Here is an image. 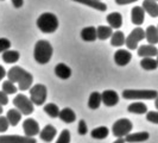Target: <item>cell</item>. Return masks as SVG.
Wrapping results in <instances>:
<instances>
[{"label": "cell", "instance_id": "1", "mask_svg": "<svg viewBox=\"0 0 158 143\" xmlns=\"http://www.w3.org/2000/svg\"><path fill=\"white\" fill-rule=\"evenodd\" d=\"M8 80L12 81L13 84H18V88L20 91H26L30 89L33 82V76L29 72H26L19 66L12 67L7 73Z\"/></svg>", "mask_w": 158, "mask_h": 143}, {"label": "cell", "instance_id": "2", "mask_svg": "<svg viewBox=\"0 0 158 143\" xmlns=\"http://www.w3.org/2000/svg\"><path fill=\"white\" fill-rule=\"evenodd\" d=\"M54 53L52 46L50 44V42L45 40L38 41L35 44V49H33V57L36 60V62L40 64H45L50 61L51 56Z\"/></svg>", "mask_w": 158, "mask_h": 143}, {"label": "cell", "instance_id": "3", "mask_svg": "<svg viewBox=\"0 0 158 143\" xmlns=\"http://www.w3.org/2000/svg\"><path fill=\"white\" fill-rule=\"evenodd\" d=\"M37 26L42 32L44 33H52L58 28V19L54 13L45 12L42 13L37 19Z\"/></svg>", "mask_w": 158, "mask_h": 143}, {"label": "cell", "instance_id": "4", "mask_svg": "<svg viewBox=\"0 0 158 143\" xmlns=\"http://www.w3.org/2000/svg\"><path fill=\"white\" fill-rule=\"evenodd\" d=\"M157 97L158 92L155 89H125L123 92V98L127 100H149Z\"/></svg>", "mask_w": 158, "mask_h": 143}, {"label": "cell", "instance_id": "5", "mask_svg": "<svg viewBox=\"0 0 158 143\" xmlns=\"http://www.w3.org/2000/svg\"><path fill=\"white\" fill-rule=\"evenodd\" d=\"M132 129H133V124H132V122H131L130 119L121 118V119H118V120L113 124L112 131H113V135L115 136V137H118V138H124V137H126L128 134H131Z\"/></svg>", "mask_w": 158, "mask_h": 143}, {"label": "cell", "instance_id": "6", "mask_svg": "<svg viewBox=\"0 0 158 143\" xmlns=\"http://www.w3.org/2000/svg\"><path fill=\"white\" fill-rule=\"evenodd\" d=\"M48 97V89L44 85L42 84H37L35 86L30 88V100H31L33 105H43L45 103Z\"/></svg>", "mask_w": 158, "mask_h": 143}, {"label": "cell", "instance_id": "7", "mask_svg": "<svg viewBox=\"0 0 158 143\" xmlns=\"http://www.w3.org/2000/svg\"><path fill=\"white\" fill-rule=\"evenodd\" d=\"M13 105L16 106L18 111L22 112V115L29 116L33 112V103L25 94H18L13 99Z\"/></svg>", "mask_w": 158, "mask_h": 143}, {"label": "cell", "instance_id": "8", "mask_svg": "<svg viewBox=\"0 0 158 143\" xmlns=\"http://www.w3.org/2000/svg\"><path fill=\"white\" fill-rule=\"evenodd\" d=\"M144 38H145V31L143 30L142 28L137 26L126 37L125 44H126V47L130 50H135V49H138V43L144 40Z\"/></svg>", "mask_w": 158, "mask_h": 143}, {"label": "cell", "instance_id": "9", "mask_svg": "<svg viewBox=\"0 0 158 143\" xmlns=\"http://www.w3.org/2000/svg\"><path fill=\"white\" fill-rule=\"evenodd\" d=\"M23 130H24L25 136H27V137H33V136L38 135L40 132V124L37 123L36 119H33V118H27L24 120Z\"/></svg>", "mask_w": 158, "mask_h": 143}, {"label": "cell", "instance_id": "10", "mask_svg": "<svg viewBox=\"0 0 158 143\" xmlns=\"http://www.w3.org/2000/svg\"><path fill=\"white\" fill-rule=\"evenodd\" d=\"M0 143H36L33 137L19 135H1Z\"/></svg>", "mask_w": 158, "mask_h": 143}, {"label": "cell", "instance_id": "11", "mask_svg": "<svg viewBox=\"0 0 158 143\" xmlns=\"http://www.w3.org/2000/svg\"><path fill=\"white\" fill-rule=\"evenodd\" d=\"M132 58V54L126 49H119L114 54V62L118 66H126Z\"/></svg>", "mask_w": 158, "mask_h": 143}, {"label": "cell", "instance_id": "12", "mask_svg": "<svg viewBox=\"0 0 158 143\" xmlns=\"http://www.w3.org/2000/svg\"><path fill=\"white\" fill-rule=\"evenodd\" d=\"M101 98H102V103L106 106H115L119 103V95L113 89H107V91H103L101 93Z\"/></svg>", "mask_w": 158, "mask_h": 143}, {"label": "cell", "instance_id": "13", "mask_svg": "<svg viewBox=\"0 0 158 143\" xmlns=\"http://www.w3.org/2000/svg\"><path fill=\"white\" fill-rule=\"evenodd\" d=\"M56 134H57L56 128L54 127V125H51V124H48V125H45V127L40 130V140H42V141L49 143L55 138Z\"/></svg>", "mask_w": 158, "mask_h": 143}, {"label": "cell", "instance_id": "14", "mask_svg": "<svg viewBox=\"0 0 158 143\" xmlns=\"http://www.w3.org/2000/svg\"><path fill=\"white\" fill-rule=\"evenodd\" d=\"M150 137V134L146 131H142V132H135V134H128L125 137V142L127 143H142L148 141Z\"/></svg>", "mask_w": 158, "mask_h": 143}, {"label": "cell", "instance_id": "15", "mask_svg": "<svg viewBox=\"0 0 158 143\" xmlns=\"http://www.w3.org/2000/svg\"><path fill=\"white\" fill-rule=\"evenodd\" d=\"M145 18V11L140 6H135L131 11V20L135 25H142Z\"/></svg>", "mask_w": 158, "mask_h": 143}, {"label": "cell", "instance_id": "16", "mask_svg": "<svg viewBox=\"0 0 158 143\" xmlns=\"http://www.w3.org/2000/svg\"><path fill=\"white\" fill-rule=\"evenodd\" d=\"M138 55L140 57H153V56L158 55V49L156 46H151V44H146V46H142L138 48Z\"/></svg>", "mask_w": 158, "mask_h": 143}, {"label": "cell", "instance_id": "17", "mask_svg": "<svg viewBox=\"0 0 158 143\" xmlns=\"http://www.w3.org/2000/svg\"><path fill=\"white\" fill-rule=\"evenodd\" d=\"M142 7L144 8V11H145L148 15H150L152 18L158 17V4H157V1H155V0H144V1H143Z\"/></svg>", "mask_w": 158, "mask_h": 143}, {"label": "cell", "instance_id": "18", "mask_svg": "<svg viewBox=\"0 0 158 143\" xmlns=\"http://www.w3.org/2000/svg\"><path fill=\"white\" fill-rule=\"evenodd\" d=\"M107 23L110 24L112 29H120L123 25V16L119 12H112L106 18Z\"/></svg>", "mask_w": 158, "mask_h": 143}, {"label": "cell", "instance_id": "19", "mask_svg": "<svg viewBox=\"0 0 158 143\" xmlns=\"http://www.w3.org/2000/svg\"><path fill=\"white\" fill-rule=\"evenodd\" d=\"M55 74L56 76H58L60 79L67 80L71 76V69L70 67H68L64 63H58L55 67Z\"/></svg>", "mask_w": 158, "mask_h": 143}, {"label": "cell", "instance_id": "20", "mask_svg": "<svg viewBox=\"0 0 158 143\" xmlns=\"http://www.w3.org/2000/svg\"><path fill=\"white\" fill-rule=\"evenodd\" d=\"M81 38L86 42H94L98 38L96 29L94 26H87L81 30Z\"/></svg>", "mask_w": 158, "mask_h": 143}, {"label": "cell", "instance_id": "21", "mask_svg": "<svg viewBox=\"0 0 158 143\" xmlns=\"http://www.w3.org/2000/svg\"><path fill=\"white\" fill-rule=\"evenodd\" d=\"M73 1H76V2H80V4L87 5L89 7L95 8V10L101 11V12H105L107 10V5L105 2H102V1H98V0H73Z\"/></svg>", "mask_w": 158, "mask_h": 143}, {"label": "cell", "instance_id": "22", "mask_svg": "<svg viewBox=\"0 0 158 143\" xmlns=\"http://www.w3.org/2000/svg\"><path fill=\"white\" fill-rule=\"evenodd\" d=\"M145 38L148 41V43H150L151 46H155L158 43V29L153 25L148 26V29L145 30Z\"/></svg>", "mask_w": 158, "mask_h": 143}, {"label": "cell", "instance_id": "23", "mask_svg": "<svg viewBox=\"0 0 158 143\" xmlns=\"http://www.w3.org/2000/svg\"><path fill=\"white\" fill-rule=\"evenodd\" d=\"M58 118L61 119L62 122H64V123H67V124H70V123H73V122H75L76 115H75V112L73 111L71 109H69V107H64L63 110H61V112H60Z\"/></svg>", "mask_w": 158, "mask_h": 143}, {"label": "cell", "instance_id": "24", "mask_svg": "<svg viewBox=\"0 0 158 143\" xmlns=\"http://www.w3.org/2000/svg\"><path fill=\"white\" fill-rule=\"evenodd\" d=\"M22 112L18 111L17 109H11V110H8L7 111V115H6V118H7L8 123H10V125H12V127H16L17 124L20 122V119H22Z\"/></svg>", "mask_w": 158, "mask_h": 143}, {"label": "cell", "instance_id": "25", "mask_svg": "<svg viewBox=\"0 0 158 143\" xmlns=\"http://www.w3.org/2000/svg\"><path fill=\"white\" fill-rule=\"evenodd\" d=\"M102 103V98H101V93L99 92H93L92 94L89 95L88 99V107L92 110H96L100 107V105Z\"/></svg>", "mask_w": 158, "mask_h": 143}, {"label": "cell", "instance_id": "26", "mask_svg": "<svg viewBox=\"0 0 158 143\" xmlns=\"http://www.w3.org/2000/svg\"><path fill=\"white\" fill-rule=\"evenodd\" d=\"M127 111L131 113H135V115H144L148 113V106L144 103H132L128 105Z\"/></svg>", "mask_w": 158, "mask_h": 143}, {"label": "cell", "instance_id": "27", "mask_svg": "<svg viewBox=\"0 0 158 143\" xmlns=\"http://www.w3.org/2000/svg\"><path fill=\"white\" fill-rule=\"evenodd\" d=\"M96 35H98V38L101 41H105L107 38L112 37L113 35V30H112L111 26H105V25H100L99 28H96Z\"/></svg>", "mask_w": 158, "mask_h": 143}, {"label": "cell", "instance_id": "28", "mask_svg": "<svg viewBox=\"0 0 158 143\" xmlns=\"http://www.w3.org/2000/svg\"><path fill=\"white\" fill-rule=\"evenodd\" d=\"M125 35H124V32L121 31H115L113 32V35H112L111 37V44L112 47H121L123 44H125Z\"/></svg>", "mask_w": 158, "mask_h": 143}, {"label": "cell", "instance_id": "29", "mask_svg": "<svg viewBox=\"0 0 158 143\" xmlns=\"http://www.w3.org/2000/svg\"><path fill=\"white\" fill-rule=\"evenodd\" d=\"M20 54L16 50H6L5 53H2V60L6 63H15L19 60Z\"/></svg>", "mask_w": 158, "mask_h": 143}, {"label": "cell", "instance_id": "30", "mask_svg": "<svg viewBox=\"0 0 158 143\" xmlns=\"http://www.w3.org/2000/svg\"><path fill=\"white\" fill-rule=\"evenodd\" d=\"M140 66L145 71H155L158 67V63L157 60H155L153 57H144L140 61Z\"/></svg>", "mask_w": 158, "mask_h": 143}, {"label": "cell", "instance_id": "31", "mask_svg": "<svg viewBox=\"0 0 158 143\" xmlns=\"http://www.w3.org/2000/svg\"><path fill=\"white\" fill-rule=\"evenodd\" d=\"M108 134H110V130L106 127H98L92 130L90 136L95 140H103L108 136Z\"/></svg>", "mask_w": 158, "mask_h": 143}, {"label": "cell", "instance_id": "32", "mask_svg": "<svg viewBox=\"0 0 158 143\" xmlns=\"http://www.w3.org/2000/svg\"><path fill=\"white\" fill-rule=\"evenodd\" d=\"M43 110H44V112L47 113L48 116H50L51 118H57V117L60 116V112H61V110L58 109V106L54 103L47 104Z\"/></svg>", "mask_w": 158, "mask_h": 143}, {"label": "cell", "instance_id": "33", "mask_svg": "<svg viewBox=\"0 0 158 143\" xmlns=\"http://www.w3.org/2000/svg\"><path fill=\"white\" fill-rule=\"evenodd\" d=\"M1 91L5 92L6 94H15L17 92V87L15 86V84L12 81H4L2 82V86H1Z\"/></svg>", "mask_w": 158, "mask_h": 143}, {"label": "cell", "instance_id": "34", "mask_svg": "<svg viewBox=\"0 0 158 143\" xmlns=\"http://www.w3.org/2000/svg\"><path fill=\"white\" fill-rule=\"evenodd\" d=\"M56 143H70V132H69V130H67V129L63 130L60 134Z\"/></svg>", "mask_w": 158, "mask_h": 143}, {"label": "cell", "instance_id": "35", "mask_svg": "<svg viewBox=\"0 0 158 143\" xmlns=\"http://www.w3.org/2000/svg\"><path fill=\"white\" fill-rule=\"evenodd\" d=\"M11 47V42L7 38H0V53H5L6 50H10Z\"/></svg>", "mask_w": 158, "mask_h": 143}, {"label": "cell", "instance_id": "36", "mask_svg": "<svg viewBox=\"0 0 158 143\" xmlns=\"http://www.w3.org/2000/svg\"><path fill=\"white\" fill-rule=\"evenodd\" d=\"M146 119L153 123V124H158V111H150L146 113Z\"/></svg>", "mask_w": 158, "mask_h": 143}, {"label": "cell", "instance_id": "37", "mask_svg": "<svg viewBox=\"0 0 158 143\" xmlns=\"http://www.w3.org/2000/svg\"><path fill=\"white\" fill-rule=\"evenodd\" d=\"M77 132L80 135H86L88 132V129H87V124L83 119H81L79 122V125H77Z\"/></svg>", "mask_w": 158, "mask_h": 143}, {"label": "cell", "instance_id": "38", "mask_svg": "<svg viewBox=\"0 0 158 143\" xmlns=\"http://www.w3.org/2000/svg\"><path fill=\"white\" fill-rule=\"evenodd\" d=\"M8 125H10V123H8L7 118L4 116H0V132H5L8 129Z\"/></svg>", "mask_w": 158, "mask_h": 143}, {"label": "cell", "instance_id": "39", "mask_svg": "<svg viewBox=\"0 0 158 143\" xmlns=\"http://www.w3.org/2000/svg\"><path fill=\"white\" fill-rule=\"evenodd\" d=\"M7 104H8L7 94H6L5 92L0 91V105H1V106H4V105H7Z\"/></svg>", "mask_w": 158, "mask_h": 143}, {"label": "cell", "instance_id": "40", "mask_svg": "<svg viewBox=\"0 0 158 143\" xmlns=\"http://www.w3.org/2000/svg\"><path fill=\"white\" fill-rule=\"evenodd\" d=\"M135 1H138V0H115V2L118 5H127V4H132Z\"/></svg>", "mask_w": 158, "mask_h": 143}, {"label": "cell", "instance_id": "41", "mask_svg": "<svg viewBox=\"0 0 158 143\" xmlns=\"http://www.w3.org/2000/svg\"><path fill=\"white\" fill-rule=\"evenodd\" d=\"M12 1V4H13V6L16 8H19L23 6L24 4V0H11Z\"/></svg>", "mask_w": 158, "mask_h": 143}, {"label": "cell", "instance_id": "42", "mask_svg": "<svg viewBox=\"0 0 158 143\" xmlns=\"http://www.w3.org/2000/svg\"><path fill=\"white\" fill-rule=\"evenodd\" d=\"M6 74H7V73H6V71H5V68H4L2 66H0V81L6 76Z\"/></svg>", "mask_w": 158, "mask_h": 143}, {"label": "cell", "instance_id": "43", "mask_svg": "<svg viewBox=\"0 0 158 143\" xmlns=\"http://www.w3.org/2000/svg\"><path fill=\"white\" fill-rule=\"evenodd\" d=\"M113 143H125V138H118L115 142H113Z\"/></svg>", "mask_w": 158, "mask_h": 143}, {"label": "cell", "instance_id": "44", "mask_svg": "<svg viewBox=\"0 0 158 143\" xmlns=\"http://www.w3.org/2000/svg\"><path fill=\"white\" fill-rule=\"evenodd\" d=\"M155 106H156V109L158 110V97L155 99Z\"/></svg>", "mask_w": 158, "mask_h": 143}, {"label": "cell", "instance_id": "45", "mask_svg": "<svg viewBox=\"0 0 158 143\" xmlns=\"http://www.w3.org/2000/svg\"><path fill=\"white\" fill-rule=\"evenodd\" d=\"M1 113H2V106L0 105V115H1Z\"/></svg>", "mask_w": 158, "mask_h": 143}, {"label": "cell", "instance_id": "46", "mask_svg": "<svg viewBox=\"0 0 158 143\" xmlns=\"http://www.w3.org/2000/svg\"><path fill=\"white\" fill-rule=\"evenodd\" d=\"M157 63H158V55H157Z\"/></svg>", "mask_w": 158, "mask_h": 143}, {"label": "cell", "instance_id": "47", "mask_svg": "<svg viewBox=\"0 0 158 143\" xmlns=\"http://www.w3.org/2000/svg\"><path fill=\"white\" fill-rule=\"evenodd\" d=\"M98 1H101V0H98Z\"/></svg>", "mask_w": 158, "mask_h": 143}, {"label": "cell", "instance_id": "48", "mask_svg": "<svg viewBox=\"0 0 158 143\" xmlns=\"http://www.w3.org/2000/svg\"><path fill=\"white\" fill-rule=\"evenodd\" d=\"M155 1H158V0H155Z\"/></svg>", "mask_w": 158, "mask_h": 143}, {"label": "cell", "instance_id": "49", "mask_svg": "<svg viewBox=\"0 0 158 143\" xmlns=\"http://www.w3.org/2000/svg\"><path fill=\"white\" fill-rule=\"evenodd\" d=\"M157 29H158V26H157Z\"/></svg>", "mask_w": 158, "mask_h": 143}]
</instances>
